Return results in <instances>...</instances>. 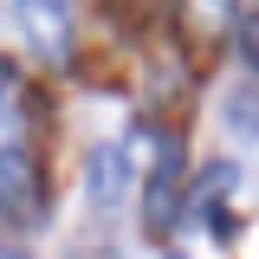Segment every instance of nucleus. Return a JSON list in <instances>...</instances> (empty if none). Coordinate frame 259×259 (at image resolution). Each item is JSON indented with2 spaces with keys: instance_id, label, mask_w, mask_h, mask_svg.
<instances>
[{
  "instance_id": "nucleus-1",
  "label": "nucleus",
  "mask_w": 259,
  "mask_h": 259,
  "mask_svg": "<svg viewBox=\"0 0 259 259\" xmlns=\"http://www.w3.org/2000/svg\"><path fill=\"white\" fill-rule=\"evenodd\" d=\"M0 221L7 227H39L46 221V182L26 149L0 143Z\"/></svg>"
},
{
  "instance_id": "nucleus-9",
  "label": "nucleus",
  "mask_w": 259,
  "mask_h": 259,
  "mask_svg": "<svg viewBox=\"0 0 259 259\" xmlns=\"http://www.w3.org/2000/svg\"><path fill=\"white\" fill-rule=\"evenodd\" d=\"M0 259H26V253H13V246H0Z\"/></svg>"
},
{
  "instance_id": "nucleus-10",
  "label": "nucleus",
  "mask_w": 259,
  "mask_h": 259,
  "mask_svg": "<svg viewBox=\"0 0 259 259\" xmlns=\"http://www.w3.org/2000/svg\"><path fill=\"white\" fill-rule=\"evenodd\" d=\"M162 259H188V253H162Z\"/></svg>"
},
{
  "instance_id": "nucleus-4",
  "label": "nucleus",
  "mask_w": 259,
  "mask_h": 259,
  "mask_svg": "<svg viewBox=\"0 0 259 259\" xmlns=\"http://www.w3.org/2000/svg\"><path fill=\"white\" fill-rule=\"evenodd\" d=\"M84 194H91L97 221H117V214L130 207V156L117 149V143L91 149V162H84Z\"/></svg>"
},
{
  "instance_id": "nucleus-7",
  "label": "nucleus",
  "mask_w": 259,
  "mask_h": 259,
  "mask_svg": "<svg viewBox=\"0 0 259 259\" xmlns=\"http://www.w3.org/2000/svg\"><path fill=\"white\" fill-rule=\"evenodd\" d=\"M233 188V168H214L207 182H201V194H194V214L214 227V233H227V221H221V194Z\"/></svg>"
},
{
  "instance_id": "nucleus-8",
  "label": "nucleus",
  "mask_w": 259,
  "mask_h": 259,
  "mask_svg": "<svg viewBox=\"0 0 259 259\" xmlns=\"http://www.w3.org/2000/svg\"><path fill=\"white\" fill-rule=\"evenodd\" d=\"M233 52H240V65L259 78V13H240V20H233Z\"/></svg>"
},
{
  "instance_id": "nucleus-2",
  "label": "nucleus",
  "mask_w": 259,
  "mask_h": 259,
  "mask_svg": "<svg viewBox=\"0 0 259 259\" xmlns=\"http://www.w3.org/2000/svg\"><path fill=\"white\" fill-rule=\"evenodd\" d=\"M175 221H182V156H175V143H156L149 182H143V233L168 240Z\"/></svg>"
},
{
  "instance_id": "nucleus-6",
  "label": "nucleus",
  "mask_w": 259,
  "mask_h": 259,
  "mask_svg": "<svg viewBox=\"0 0 259 259\" xmlns=\"http://www.w3.org/2000/svg\"><path fill=\"white\" fill-rule=\"evenodd\" d=\"M221 123H227V136L253 143L259 136V84H233V91L221 97Z\"/></svg>"
},
{
  "instance_id": "nucleus-3",
  "label": "nucleus",
  "mask_w": 259,
  "mask_h": 259,
  "mask_svg": "<svg viewBox=\"0 0 259 259\" xmlns=\"http://www.w3.org/2000/svg\"><path fill=\"white\" fill-rule=\"evenodd\" d=\"M13 20H20L26 46L46 65H65V52H71V0H13Z\"/></svg>"
},
{
  "instance_id": "nucleus-5",
  "label": "nucleus",
  "mask_w": 259,
  "mask_h": 259,
  "mask_svg": "<svg viewBox=\"0 0 259 259\" xmlns=\"http://www.w3.org/2000/svg\"><path fill=\"white\" fill-rule=\"evenodd\" d=\"M182 32L194 39V52H214L221 39H233V20H240V0H182Z\"/></svg>"
}]
</instances>
